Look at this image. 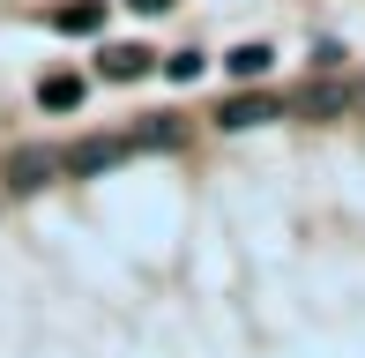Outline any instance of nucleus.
<instances>
[{
	"label": "nucleus",
	"mask_w": 365,
	"mask_h": 358,
	"mask_svg": "<svg viewBox=\"0 0 365 358\" xmlns=\"http://www.w3.org/2000/svg\"><path fill=\"white\" fill-rule=\"evenodd\" d=\"M60 172H68V150H45V142H23V150L0 165V179H8L15 194H38L45 179H60Z\"/></svg>",
	"instance_id": "obj_1"
},
{
	"label": "nucleus",
	"mask_w": 365,
	"mask_h": 358,
	"mask_svg": "<svg viewBox=\"0 0 365 358\" xmlns=\"http://www.w3.org/2000/svg\"><path fill=\"white\" fill-rule=\"evenodd\" d=\"M127 150H135V142H120V135H82L68 150V172H112Z\"/></svg>",
	"instance_id": "obj_2"
},
{
	"label": "nucleus",
	"mask_w": 365,
	"mask_h": 358,
	"mask_svg": "<svg viewBox=\"0 0 365 358\" xmlns=\"http://www.w3.org/2000/svg\"><path fill=\"white\" fill-rule=\"evenodd\" d=\"M343 83H306V90H291L284 97V112H306V120H328V112H343Z\"/></svg>",
	"instance_id": "obj_3"
},
{
	"label": "nucleus",
	"mask_w": 365,
	"mask_h": 358,
	"mask_svg": "<svg viewBox=\"0 0 365 358\" xmlns=\"http://www.w3.org/2000/svg\"><path fill=\"white\" fill-rule=\"evenodd\" d=\"M284 105H269V97H231V105L217 112V127L224 135H246V127H261V120H276Z\"/></svg>",
	"instance_id": "obj_4"
},
{
	"label": "nucleus",
	"mask_w": 365,
	"mask_h": 358,
	"mask_svg": "<svg viewBox=\"0 0 365 358\" xmlns=\"http://www.w3.org/2000/svg\"><path fill=\"white\" fill-rule=\"evenodd\" d=\"M38 105L45 112H75L82 105V83H75V75H45V83H38Z\"/></svg>",
	"instance_id": "obj_5"
},
{
	"label": "nucleus",
	"mask_w": 365,
	"mask_h": 358,
	"mask_svg": "<svg viewBox=\"0 0 365 358\" xmlns=\"http://www.w3.org/2000/svg\"><path fill=\"white\" fill-rule=\"evenodd\" d=\"M105 75H112V83H135V75H149V53H142V45H112Z\"/></svg>",
	"instance_id": "obj_6"
},
{
	"label": "nucleus",
	"mask_w": 365,
	"mask_h": 358,
	"mask_svg": "<svg viewBox=\"0 0 365 358\" xmlns=\"http://www.w3.org/2000/svg\"><path fill=\"white\" fill-rule=\"evenodd\" d=\"M97 23H105V0H75V8L53 15V30H68V38H82V30H97Z\"/></svg>",
	"instance_id": "obj_7"
},
{
	"label": "nucleus",
	"mask_w": 365,
	"mask_h": 358,
	"mask_svg": "<svg viewBox=\"0 0 365 358\" xmlns=\"http://www.w3.org/2000/svg\"><path fill=\"white\" fill-rule=\"evenodd\" d=\"M269 60H276L269 45H239V53H224V68H231V75H246V83H254V75H269Z\"/></svg>",
	"instance_id": "obj_8"
},
{
	"label": "nucleus",
	"mask_w": 365,
	"mask_h": 358,
	"mask_svg": "<svg viewBox=\"0 0 365 358\" xmlns=\"http://www.w3.org/2000/svg\"><path fill=\"white\" fill-rule=\"evenodd\" d=\"M179 135H187V127H179V120H172V112H164V120H149V127H142V135H135V150H172V142H179Z\"/></svg>",
	"instance_id": "obj_9"
},
{
	"label": "nucleus",
	"mask_w": 365,
	"mask_h": 358,
	"mask_svg": "<svg viewBox=\"0 0 365 358\" xmlns=\"http://www.w3.org/2000/svg\"><path fill=\"white\" fill-rule=\"evenodd\" d=\"M202 75V53H172V83H194Z\"/></svg>",
	"instance_id": "obj_10"
},
{
	"label": "nucleus",
	"mask_w": 365,
	"mask_h": 358,
	"mask_svg": "<svg viewBox=\"0 0 365 358\" xmlns=\"http://www.w3.org/2000/svg\"><path fill=\"white\" fill-rule=\"evenodd\" d=\"M127 8H135V15H164L172 0H127Z\"/></svg>",
	"instance_id": "obj_11"
}]
</instances>
